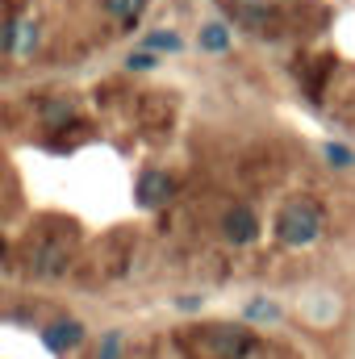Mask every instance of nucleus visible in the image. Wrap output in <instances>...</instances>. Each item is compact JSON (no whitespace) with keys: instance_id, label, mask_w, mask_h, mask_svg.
<instances>
[{"instance_id":"obj_5","label":"nucleus","mask_w":355,"mask_h":359,"mask_svg":"<svg viewBox=\"0 0 355 359\" xmlns=\"http://www.w3.org/2000/svg\"><path fill=\"white\" fill-rule=\"evenodd\" d=\"M84 339V326L80 322H55L51 330H46V347L51 351H67V347H76Z\"/></svg>"},{"instance_id":"obj_4","label":"nucleus","mask_w":355,"mask_h":359,"mask_svg":"<svg viewBox=\"0 0 355 359\" xmlns=\"http://www.w3.org/2000/svg\"><path fill=\"white\" fill-rule=\"evenodd\" d=\"M172 196H176V184H172V176H163V172H147V176L138 180V205L159 209V205H168Z\"/></svg>"},{"instance_id":"obj_10","label":"nucleus","mask_w":355,"mask_h":359,"mask_svg":"<svg viewBox=\"0 0 355 359\" xmlns=\"http://www.w3.org/2000/svg\"><path fill=\"white\" fill-rule=\"evenodd\" d=\"M17 29H21V38L13 42V50H17V55H25V50H34V42H38V29H34L29 21H25V25H17Z\"/></svg>"},{"instance_id":"obj_2","label":"nucleus","mask_w":355,"mask_h":359,"mask_svg":"<svg viewBox=\"0 0 355 359\" xmlns=\"http://www.w3.org/2000/svg\"><path fill=\"white\" fill-rule=\"evenodd\" d=\"M192 343L205 347L213 359H243L251 351V334L239 330V326H201Z\"/></svg>"},{"instance_id":"obj_8","label":"nucleus","mask_w":355,"mask_h":359,"mask_svg":"<svg viewBox=\"0 0 355 359\" xmlns=\"http://www.w3.org/2000/svg\"><path fill=\"white\" fill-rule=\"evenodd\" d=\"M147 50H180V38L172 29H155V34L147 38Z\"/></svg>"},{"instance_id":"obj_12","label":"nucleus","mask_w":355,"mask_h":359,"mask_svg":"<svg viewBox=\"0 0 355 359\" xmlns=\"http://www.w3.org/2000/svg\"><path fill=\"white\" fill-rule=\"evenodd\" d=\"M117 351H121V334H117V330H109V334H105V343H100V359H117Z\"/></svg>"},{"instance_id":"obj_1","label":"nucleus","mask_w":355,"mask_h":359,"mask_svg":"<svg viewBox=\"0 0 355 359\" xmlns=\"http://www.w3.org/2000/svg\"><path fill=\"white\" fill-rule=\"evenodd\" d=\"M276 234L284 247H309L322 234V213L309 201H293L276 213Z\"/></svg>"},{"instance_id":"obj_13","label":"nucleus","mask_w":355,"mask_h":359,"mask_svg":"<svg viewBox=\"0 0 355 359\" xmlns=\"http://www.w3.org/2000/svg\"><path fill=\"white\" fill-rule=\"evenodd\" d=\"M247 318H276V309L267 301H255V305H247Z\"/></svg>"},{"instance_id":"obj_14","label":"nucleus","mask_w":355,"mask_h":359,"mask_svg":"<svg viewBox=\"0 0 355 359\" xmlns=\"http://www.w3.org/2000/svg\"><path fill=\"white\" fill-rule=\"evenodd\" d=\"M46 117H51V121H63V117H67V104H46Z\"/></svg>"},{"instance_id":"obj_7","label":"nucleus","mask_w":355,"mask_h":359,"mask_svg":"<svg viewBox=\"0 0 355 359\" xmlns=\"http://www.w3.org/2000/svg\"><path fill=\"white\" fill-rule=\"evenodd\" d=\"M105 4H109V13H113L117 21H134V17L142 13L147 0H105Z\"/></svg>"},{"instance_id":"obj_9","label":"nucleus","mask_w":355,"mask_h":359,"mask_svg":"<svg viewBox=\"0 0 355 359\" xmlns=\"http://www.w3.org/2000/svg\"><path fill=\"white\" fill-rule=\"evenodd\" d=\"M322 155H326L335 168H351V163H355L351 151H347V147H335V142H326V147H322Z\"/></svg>"},{"instance_id":"obj_6","label":"nucleus","mask_w":355,"mask_h":359,"mask_svg":"<svg viewBox=\"0 0 355 359\" xmlns=\"http://www.w3.org/2000/svg\"><path fill=\"white\" fill-rule=\"evenodd\" d=\"M201 46H205V50H226V46H230V29H226L222 21H209V25L201 29Z\"/></svg>"},{"instance_id":"obj_3","label":"nucleus","mask_w":355,"mask_h":359,"mask_svg":"<svg viewBox=\"0 0 355 359\" xmlns=\"http://www.w3.org/2000/svg\"><path fill=\"white\" fill-rule=\"evenodd\" d=\"M222 230H226V238L234 243V247H243V243H251L260 230H255V213L247 209V205H234V209H226V217H222Z\"/></svg>"},{"instance_id":"obj_11","label":"nucleus","mask_w":355,"mask_h":359,"mask_svg":"<svg viewBox=\"0 0 355 359\" xmlns=\"http://www.w3.org/2000/svg\"><path fill=\"white\" fill-rule=\"evenodd\" d=\"M126 63H130V67H134V72H147V67H155V63H159V59H155V50H134V55H130V59H126Z\"/></svg>"}]
</instances>
